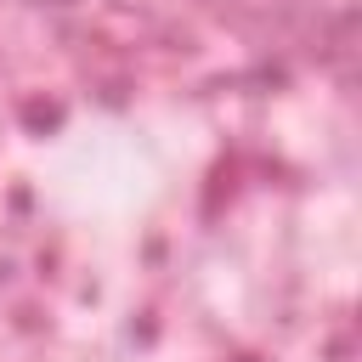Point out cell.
Listing matches in <instances>:
<instances>
[{
    "mask_svg": "<svg viewBox=\"0 0 362 362\" xmlns=\"http://www.w3.org/2000/svg\"><path fill=\"white\" fill-rule=\"evenodd\" d=\"M51 6H68V0H51Z\"/></svg>",
    "mask_w": 362,
    "mask_h": 362,
    "instance_id": "6da1fadb",
    "label": "cell"
}]
</instances>
